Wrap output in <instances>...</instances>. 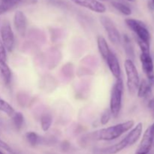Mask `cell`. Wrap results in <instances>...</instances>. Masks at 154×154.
<instances>
[{
	"mask_svg": "<svg viewBox=\"0 0 154 154\" xmlns=\"http://www.w3.org/2000/svg\"><path fill=\"white\" fill-rule=\"evenodd\" d=\"M125 72L126 75V84L127 88L131 94L137 92L140 84V78L136 66L132 60H126L124 62Z\"/></svg>",
	"mask_w": 154,
	"mask_h": 154,
	"instance_id": "obj_3",
	"label": "cell"
},
{
	"mask_svg": "<svg viewBox=\"0 0 154 154\" xmlns=\"http://www.w3.org/2000/svg\"><path fill=\"white\" fill-rule=\"evenodd\" d=\"M127 26L132 30L138 37V39L150 44V34L145 24L138 20L127 18L125 20Z\"/></svg>",
	"mask_w": 154,
	"mask_h": 154,
	"instance_id": "obj_4",
	"label": "cell"
},
{
	"mask_svg": "<svg viewBox=\"0 0 154 154\" xmlns=\"http://www.w3.org/2000/svg\"><path fill=\"white\" fill-rule=\"evenodd\" d=\"M148 107H149V108L151 110V111L153 113V114H154V97L150 101V102H149Z\"/></svg>",
	"mask_w": 154,
	"mask_h": 154,
	"instance_id": "obj_27",
	"label": "cell"
},
{
	"mask_svg": "<svg viewBox=\"0 0 154 154\" xmlns=\"http://www.w3.org/2000/svg\"><path fill=\"white\" fill-rule=\"evenodd\" d=\"M11 1H20V0H2V2H11Z\"/></svg>",
	"mask_w": 154,
	"mask_h": 154,
	"instance_id": "obj_29",
	"label": "cell"
},
{
	"mask_svg": "<svg viewBox=\"0 0 154 154\" xmlns=\"http://www.w3.org/2000/svg\"><path fill=\"white\" fill-rule=\"evenodd\" d=\"M127 1L131 2H135V0H127Z\"/></svg>",
	"mask_w": 154,
	"mask_h": 154,
	"instance_id": "obj_30",
	"label": "cell"
},
{
	"mask_svg": "<svg viewBox=\"0 0 154 154\" xmlns=\"http://www.w3.org/2000/svg\"><path fill=\"white\" fill-rule=\"evenodd\" d=\"M111 116L112 115H111V111H110L109 108H108V109H105V111H104V112L102 113V116H101V118H100L101 124L103 125V126L108 124V122H109L110 120H111Z\"/></svg>",
	"mask_w": 154,
	"mask_h": 154,
	"instance_id": "obj_23",
	"label": "cell"
},
{
	"mask_svg": "<svg viewBox=\"0 0 154 154\" xmlns=\"http://www.w3.org/2000/svg\"><path fill=\"white\" fill-rule=\"evenodd\" d=\"M19 2L20 1H11L2 2L0 4V15L4 13H6L9 10L13 8L14 7H15L18 4Z\"/></svg>",
	"mask_w": 154,
	"mask_h": 154,
	"instance_id": "obj_22",
	"label": "cell"
},
{
	"mask_svg": "<svg viewBox=\"0 0 154 154\" xmlns=\"http://www.w3.org/2000/svg\"><path fill=\"white\" fill-rule=\"evenodd\" d=\"M150 132H151L152 138H153V147H154V123L150 126Z\"/></svg>",
	"mask_w": 154,
	"mask_h": 154,
	"instance_id": "obj_28",
	"label": "cell"
},
{
	"mask_svg": "<svg viewBox=\"0 0 154 154\" xmlns=\"http://www.w3.org/2000/svg\"><path fill=\"white\" fill-rule=\"evenodd\" d=\"M128 146L126 144V141L123 139H122L120 142L117 143V144H114L112 146H110V147H105V148L99 149L96 152V154H116L119 152L122 151L123 149L126 148Z\"/></svg>",
	"mask_w": 154,
	"mask_h": 154,
	"instance_id": "obj_13",
	"label": "cell"
},
{
	"mask_svg": "<svg viewBox=\"0 0 154 154\" xmlns=\"http://www.w3.org/2000/svg\"><path fill=\"white\" fill-rule=\"evenodd\" d=\"M53 123L52 115L49 113H45L41 117V128L44 132H48Z\"/></svg>",
	"mask_w": 154,
	"mask_h": 154,
	"instance_id": "obj_17",
	"label": "cell"
},
{
	"mask_svg": "<svg viewBox=\"0 0 154 154\" xmlns=\"http://www.w3.org/2000/svg\"><path fill=\"white\" fill-rule=\"evenodd\" d=\"M143 132V124L142 123H138L134 128H132L130 132L126 135L124 138L128 147L135 144L139 140L142 135Z\"/></svg>",
	"mask_w": 154,
	"mask_h": 154,
	"instance_id": "obj_12",
	"label": "cell"
},
{
	"mask_svg": "<svg viewBox=\"0 0 154 154\" xmlns=\"http://www.w3.org/2000/svg\"><path fill=\"white\" fill-rule=\"evenodd\" d=\"M14 25L15 29L20 36L26 35L27 29V18L25 14L21 11H17L14 16Z\"/></svg>",
	"mask_w": 154,
	"mask_h": 154,
	"instance_id": "obj_10",
	"label": "cell"
},
{
	"mask_svg": "<svg viewBox=\"0 0 154 154\" xmlns=\"http://www.w3.org/2000/svg\"><path fill=\"white\" fill-rule=\"evenodd\" d=\"M140 60L142 70L147 77V81L153 85L154 84V64L150 54L141 53L140 55Z\"/></svg>",
	"mask_w": 154,
	"mask_h": 154,
	"instance_id": "obj_7",
	"label": "cell"
},
{
	"mask_svg": "<svg viewBox=\"0 0 154 154\" xmlns=\"http://www.w3.org/2000/svg\"><path fill=\"white\" fill-rule=\"evenodd\" d=\"M152 3L154 5V0H152Z\"/></svg>",
	"mask_w": 154,
	"mask_h": 154,
	"instance_id": "obj_33",
	"label": "cell"
},
{
	"mask_svg": "<svg viewBox=\"0 0 154 154\" xmlns=\"http://www.w3.org/2000/svg\"><path fill=\"white\" fill-rule=\"evenodd\" d=\"M124 84L121 78L116 80L111 93L110 99V111L111 115L114 117H118L122 108V99H123Z\"/></svg>",
	"mask_w": 154,
	"mask_h": 154,
	"instance_id": "obj_2",
	"label": "cell"
},
{
	"mask_svg": "<svg viewBox=\"0 0 154 154\" xmlns=\"http://www.w3.org/2000/svg\"><path fill=\"white\" fill-rule=\"evenodd\" d=\"M26 138L28 141L29 144L32 147L37 145L40 141V137L38 136L37 133L34 132H29L26 134Z\"/></svg>",
	"mask_w": 154,
	"mask_h": 154,
	"instance_id": "obj_21",
	"label": "cell"
},
{
	"mask_svg": "<svg viewBox=\"0 0 154 154\" xmlns=\"http://www.w3.org/2000/svg\"><path fill=\"white\" fill-rule=\"evenodd\" d=\"M73 3L81 7L85 8L93 12L104 14L106 11L105 5L98 0H71Z\"/></svg>",
	"mask_w": 154,
	"mask_h": 154,
	"instance_id": "obj_8",
	"label": "cell"
},
{
	"mask_svg": "<svg viewBox=\"0 0 154 154\" xmlns=\"http://www.w3.org/2000/svg\"><path fill=\"white\" fill-rule=\"evenodd\" d=\"M0 63H7L6 49L1 40H0Z\"/></svg>",
	"mask_w": 154,
	"mask_h": 154,
	"instance_id": "obj_25",
	"label": "cell"
},
{
	"mask_svg": "<svg viewBox=\"0 0 154 154\" xmlns=\"http://www.w3.org/2000/svg\"><path fill=\"white\" fill-rule=\"evenodd\" d=\"M105 61H106L108 69H109L110 72H111L113 76L116 79L121 78V69H120V63H119V60L117 59V56L112 51L108 56Z\"/></svg>",
	"mask_w": 154,
	"mask_h": 154,
	"instance_id": "obj_11",
	"label": "cell"
},
{
	"mask_svg": "<svg viewBox=\"0 0 154 154\" xmlns=\"http://www.w3.org/2000/svg\"><path fill=\"white\" fill-rule=\"evenodd\" d=\"M0 154H4V153H2V151H1V150H0Z\"/></svg>",
	"mask_w": 154,
	"mask_h": 154,
	"instance_id": "obj_32",
	"label": "cell"
},
{
	"mask_svg": "<svg viewBox=\"0 0 154 154\" xmlns=\"http://www.w3.org/2000/svg\"><path fill=\"white\" fill-rule=\"evenodd\" d=\"M12 120H13L14 126H15L17 130L21 129L23 127V125L24 123V117L22 113L20 112H15L14 114L12 116Z\"/></svg>",
	"mask_w": 154,
	"mask_h": 154,
	"instance_id": "obj_20",
	"label": "cell"
},
{
	"mask_svg": "<svg viewBox=\"0 0 154 154\" xmlns=\"http://www.w3.org/2000/svg\"><path fill=\"white\" fill-rule=\"evenodd\" d=\"M152 147H153V138H152L150 127H148L144 132L141 142L135 151V154H148L151 150Z\"/></svg>",
	"mask_w": 154,
	"mask_h": 154,
	"instance_id": "obj_9",
	"label": "cell"
},
{
	"mask_svg": "<svg viewBox=\"0 0 154 154\" xmlns=\"http://www.w3.org/2000/svg\"><path fill=\"white\" fill-rule=\"evenodd\" d=\"M0 73L5 84H9L11 80V71L7 63H0Z\"/></svg>",
	"mask_w": 154,
	"mask_h": 154,
	"instance_id": "obj_16",
	"label": "cell"
},
{
	"mask_svg": "<svg viewBox=\"0 0 154 154\" xmlns=\"http://www.w3.org/2000/svg\"><path fill=\"white\" fill-rule=\"evenodd\" d=\"M98 1H99V2H100V1H106V0H98Z\"/></svg>",
	"mask_w": 154,
	"mask_h": 154,
	"instance_id": "obj_31",
	"label": "cell"
},
{
	"mask_svg": "<svg viewBox=\"0 0 154 154\" xmlns=\"http://www.w3.org/2000/svg\"><path fill=\"white\" fill-rule=\"evenodd\" d=\"M137 42H138V45H139L141 53H144V54H150V44L139 40L138 38H137Z\"/></svg>",
	"mask_w": 154,
	"mask_h": 154,
	"instance_id": "obj_24",
	"label": "cell"
},
{
	"mask_svg": "<svg viewBox=\"0 0 154 154\" xmlns=\"http://www.w3.org/2000/svg\"><path fill=\"white\" fill-rule=\"evenodd\" d=\"M97 46L98 50H99V53H100L101 56L104 60H106L108 56L109 55L110 53L111 52V49H110L108 44L107 42L106 39L103 37L102 35L98 36L97 38Z\"/></svg>",
	"mask_w": 154,
	"mask_h": 154,
	"instance_id": "obj_14",
	"label": "cell"
},
{
	"mask_svg": "<svg viewBox=\"0 0 154 154\" xmlns=\"http://www.w3.org/2000/svg\"><path fill=\"white\" fill-rule=\"evenodd\" d=\"M134 124L135 122L133 120H128L114 126L103 128L95 132V137L99 141H113L131 130L133 128Z\"/></svg>",
	"mask_w": 154,
	"mask_h": 154,
	"instance_id": "obj_1",
	"label": "cell"
},
{
	"mask_svg": "<svg viewBox=\"0 0 154 154\" xmlns=\"http://www.w3.org/2000/svg\"><path fill=\"white\" fill-rule=\"evenodd\" d=\"M112 5L123 15L129 16L132 14V10H131L130 8L124 3L119 2H113Z\"/></svg>",
	"mask_w": 154,
	"mask_h": 154,
	"instance_id": "obj_19",
	"label": "cell"
},
{
	"mask_svg": "<svg viewBox=\"0 0 154 154\" xmlns=\"http://www.w3.org/2000/svg\"><path fill=\"white\" fill-rule=\"evenodd\" d=\"M0 147H2V148L4 149V150H7L8 152L13 153V150H12L11 147L10 146L7 144V143H5V141H3L2 139H0Z\"/></svg>",
	"mask_w": 154,
	"mask_h": 154,
	"instance_id": "obj_26",
	"label": "cell"
},
{
	"mask_svg": "<svg viewBox=\"0 0 154 154\" xmlns=\"http://www.w3.org/2000/svg\"><path fill=\"white\" fill-rule=\"evenodd\" d=\"M100 22L103 27L105 28L108 37L111 43L114 45H119L120 43V34L115 24L113 22L112 20L106 16H102L100 17Z\"/></svg>",
	"mask_w": 154,
	"mask_h": 154,
	"instance_id": "obj_5",
	"label": "cell"
},
{
	"mask_svg": "<svg viewBox=\"0 0 154 154\" xmlns=\"http://www.w3.org/2000/svg\"><path fill=\"white\" fill-rule=\"evenodd\" d=\"M2 42L6 51L11 52L14 47V34L8 21H5L0 29Z\"/></svg>",
	"mask_w": 154,
	"mask_h": 154,
	"instance_id": "obj_6",
	"label": "cell"
},
{
	"mask_svg": "<svg viewBox=\"0 0 154 154\" xmlns=\"http://www.w3.org/2000/svg\"><path fill=\"white\" fill-rule=\"evenodd\" d=\"M152 86L153 85H152L147 80H142V81L140 82L138 90H137L138 97L145 98L147 97V96H148V95L150 94V92H151Z\"/></svg>",
	"mask_w": 154,
	"mask_h": 154,
	"instance_id": "obj_15",
	"label": "cell"
},
{
	"mask_svg": "<svg viewBox=\"0 0 154 154\" xmlns=\"http://www.w3.org/2000/svg\"><path fill=\"white\" fill-rule=\"evenodd\" d=\"M0 111L4 112L7 114L8 117H11L14 114L15 111L13 107L10 105L8 102H6L4 99L0 98Z\"/></svg>",
	"mask_w": 154,
	"mask_h": 154,
	"instance_id": "obj_18",
	"label": "cell"
}]
</instances>
